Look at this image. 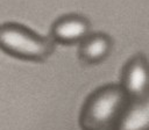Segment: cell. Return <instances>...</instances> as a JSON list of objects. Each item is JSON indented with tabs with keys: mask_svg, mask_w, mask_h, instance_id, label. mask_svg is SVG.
Instances as JSON below:
<instances>
[{
	"mask_svg": "<svg viewBox=\"0 0 149 130\" xmlns=\"http://www.w3.org/2000/svg\"><path fill=\"white\" fill-rule=\"evenodd\" d=\"M90 34V22L78 14H68L57 19L50 30V38L61 44L79 43Z\"/></svg>",
	"mask_w": 149,
	"mask_h": 130,
	"instance_id": "277c9868",
	"label": "cell"
},
{
	"mask_svg": "<svg viewBox=\"0 0 149 130\" xmlns=\"http://www.w3.org/2000/svg\"><path fill=\"white\" fill-rule=\"evenodd\" d=\"M113 130H149V99L129 100Z\"/></svg>",
	"mask_w": 149,
	"mask_h": 130,
	"instance_id": "5b68a950",
	"label": "cell"
},
{
	"mask_svg": "<svg viewBox=\"0 0 149 130\" xmlns=\"http://www.w3.org/2000/svg\"><path fill=\"white\" fill-rule=\"evenodd\" d=\"M148 60L143 53H137L125 64L120 86L129 100H133L148 98Z\"/></svg>",
	"mask_w": 149,
	"mask_h": 130,
	"instance_id": "3957f363",
	"label": "cell"
},
{
	"mask_svg": "<svg viewBox=\"0 0 149 130\" xmlns=\"http://www.w3.org/2000/svg\"><path fill=\"white\" fill-rule=\"evenodd\" d=\"M129 102L120 85H105L93 91L81 106L79 125L81 130H113Z\"/></svg>",
	"mask_w": 149,
	"mask_h": 130,
	"instance_id": "6da1fadb",
	"label": "cell"
},
{
	"mask_svg": "<svg viewBox=\"0 0 149 130\" xmlns=\"http://www.w3.org/2000/svg\"><path fill=\"white\" fill-rule=\"evenodd\" d=\"M0 50L17 59L43 62L55 51V42L19 23L0 24Z\"/></svg>",
	"mask_w": 149,
	"mask_h": 130,
	"instance_id": "7a4b0ae2",
	"label": "cell"
},
{
	"mask_svg": "<svg viewBox=\"0 0 149 130\" xmlns=\"http://www.w3.org/2000/svg\"><path fill=\"white\" fill-rule=\"evenodd\" d=\"M113 48L112 38L102 32L86 35L78 48L79 58L86 64H98L107 58Z\"/></svg>",
	"mask_w": 149,
	"mask_h": 130,
	"instance_id": "8992f818",
	"label": "cell"
}]
</instances>
